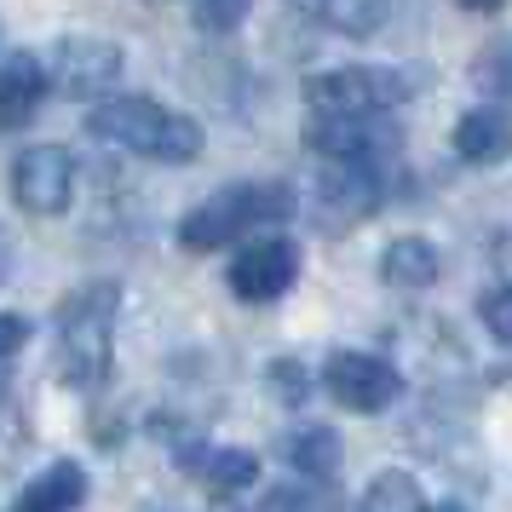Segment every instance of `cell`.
Returning a JSON list of instances; mask_svg holds the SVG:
<instances>
[{
	"label": "cell",
	"mask_w": 512,
	"mask_h": 512,
	"mask_svg": "<svg viewBox=\"0 0 512 512\" xmlns=\"http://www.w3.org/2000/svg\"><path fill=\"white\" fill-rule=\"evenodd\" d=\"M409 93L415 81L386 64H346V70H323L305 81L311 116H392Z\"/></svg>",
	"instance_id": "obj_4"
},
{
	"label": "cell",
	"mask_w": 512,
	"mask_h": 512,
	"mask_svg": "<svg viewBox=\"0 0 512 512\" xmlns=\"http://www.w3.org/2000/svg\"><path fill=\"white\" fill-rule=\"evenodd\" d=\"M323 392L351 415H386L403 397V374L374 351H334L323 363Z\"/></svg>",
	"instance_id": "obj_5"
},
{
	"label": "cell",
	"mask_w": 512,
	"mask_h": 512,
	"mask_svg": "<svg viewBox=\"0 0 512 512\" xmlns=\"http://www.w3.org/2000/svg\"><path fill=\"white\" fill-rule=\"evenodd\" d=\"M305 12H317L328 29L340 35H369L386 24V0H300Z\"/></svg>",
	"instance_id": "obj_17"
},
{
	"label": "cell",
	"mask_w": 512,
	"mask_h": 512,
	"mask_svg": "<svg viewBox=\"0 0 512 512\" xmlns=\"http://www.w3.org/2000/svg\"><path fill=\"white\" fill-rule=\"evenodd\" d=\"M472 81H478V93L501 98V104H512V35H501V41H489L484 52H478V64H472Z\"/></svg>",
	"instance_id": "obj_19"
},
{
	"label": "cell",
	"mask_w": 512,
	"mask_h": 512,
	"mask_svg": "<svg viewBox=\"0 0 512 512\" xmlns=\"http://www.w3.org/2000/svg\"><path fill=\"white\" fill-rule=\"evenodd\" d=\"M478 317H484V328L501 346H512V282L507 288H489L484 300H478Z\"/></svg>",
	"instance_id": "obj_21"
},
{
	"label": "cell",
	"mask_w": 512,
	"mask_h": 512,
	"mask_svg": "<svg viewBox=\"0 0 512 512\" xmlns=\"http://www.w3.org/2000/svg\"><path fill=\"white\" fill-rule=\"evenodd\" d=\"M24 346H29V317L24 311H0V363L18 357Z\"/></svg>",
	"instance_id": "obj_23"
},
{
	"label": "cell",
	"mask_w": 512,
	"mask_h": 512,
	"mask_svg": "<svg viewBox=\"0 0 512 512\" xmlns=\"http://www.w3.org/2000/svg\"><path fill=\"white\" fill-rule=\"evenodd\" d=\"M438 271H443V259L426 236H397L392 248L380 254V277L392 282V288H432Z\"/></svg>",
	"instance_id": "obj_15"
},
{
	"label": "cell",
	"mask_w": 512,
	"mask_h": 512,
	"mask_svg": "<svg viewBox=\"0 0 512 512\" xmlns=\"http://www.w3.org/2000/svg\"><path fill=\"white\" fill-rule=\"evenodd\" d=\"M47 81L64 98H98L121 81V47L104 35H64L47 58Z\"/></svg>",
	"instance_id": "obj_8"
},
{
	"label": "cell",
	"mask_w": 512,
	"mask_h": 512,
	"mask_svg": "<svg viewBox=\"0 0 512 512\" xmlns=\"http://www.w3.org/2000/svg\"><path fill=\"white\" fill-rule=\"evenodd\" d=\"M461 6H472V12H489V6H501V0H461Z\"/></svg>",
	"instance_id": "obj_25"
},
{
	"label": "cell",
	"mask_w": 512,
	"mask_h": 512,
	"mask_svg": "<svg viewBox=\"0 0 512 512\" xmlns=\"http://www.w3.org/2000/svg\"><path fill=\"white\" fill-rule=\"evenodd\" d=\"M179 466L208 484L213 501H231V495H242V489L259 478L254 449H179Z\"/></svg>",
	"instance_id": "obj_11"
},
{
	"label": "cell",
	"mask_w": 512,
	"mask_h": 512,
	"mask_svg": "<svg viewBox=\"0 0 512 512\" xmlns=\"http://www.w3.org/2000/svg\"><path fill=\"white\" fill-rule=\"evenodd\" d=\"M305 144L340 167H386L397 150V121L392 116H311Z\"/></svg>",
	"instance_id": "obj_6"
},
{
	"label": "cell",
	"mask_w": 512,
	"mask_h": 512,
	"mask_svg": "<svg viewBox=\"0 0 512 512\" xmlns=\"http://www.w3.org/2000/svg\"><path fill=\"white\" fill-rule=\"evenodd\" d=\"M87 501V472L75 461H52L41 478H29L24 495L12 501V512H75Z\"/></svg>",
	"instance_id": "obj_14"
},
{
	"label": "cell",
	"mask_w": 512,
	"mask_h": 512,
	"mask_svg": "<svg viewBox=\"0 0 512 512\" xmlns=\"http://www.w3.org/2000/svg\"><path fill=\"white\" fill-rule=\"evenodd\" d=\"M294 213V190L282 179H242V185L213 190L208 202H196L179 225V248L190 254H213V248H231L236 236L282 225Z\"/></svg>",
	"instance_id": "obj_3"
},
{
	"label": "cell",
	"mask_w": 512,
	"mask_h": 512,
	"mask_svg": "<svg viewBox=\"0 0 512 512\" xmlns=\"http://www.w3.org/2000/svg\"><path fill=\"white\" fill-rule=\"evenodd\" d=\"M248 12H254V0H196V24L208 35H231Z\"/></svg>",
	"instance_id": "obj_20"
},
{
	"label": "cell",
	"mask_w": 512,
	"mask_h": 512,
	"mask_svg": "<svg viewBox=\"0 0 512 512\" xmlns=\"http://www.w3.org/2000/svg\"><path fill=\"white\" fill-rule=\"evenodd\" d=\"M47 98V64L35 52L6 47L0 52V121H29Z\"/></svg>",
	"instance_id": "obj_12"
},
{
	"label": "cell",
	"mask_w": 512,
	"mask_h": 512,
	"mask_svg": "<svg viewBox=\"0 0 512 512\" xmlns=\"http://www.w3.org/2000/svg\"><path fill=\"white\" fill-rule=\"evenodd\" d=\"M380 190H386L380 185V167H340L334 162V173L317 185V213L328 219V231H346V225H357L380 202Z\"/></svg>",
	"instance_id": "obj_10"
},
{
	"label": "cell",
	"mask_w": 512,
	"mask_h": 512,
	"mask_svg": "<svg viewBox=\"0 0 512 512\" xmlns=\"http://www.w3.org/2000/svg\"><path fill=\"white\" fill-rule=\"evenodd\" d=\"M259 512H340L328 495H305V489H277Z\"/></svg>",
	"instance_id": "obj_22"
},
{
	"label": "cell",
	"mask_w": 512,
	"mask_h": 512,
	"mask_svg": "<svg viewBox=\"0 0 512 512\" xmlns=\"http://www.w3.org/2000/svg\"><path fill=\"white\" fill-rule=\"evenodd\" d=\"M294 277H300V248H294L288 236H259V242H248V248H236L231 271H225L231 294L248 300V305L282 300V294L294 288Z\"/></svg>",
	"instance_id": "obj_9"
},
{
	"label": "cell",
	"mask_w": 512,
	"mask_h": 512,
	"mask_svg": "<svg viewBox=\"0 0 512 512\" xmlns=\"http://www.w3.org/2000/svg\"><path fill=\"white\" fill-rule=\"evenodd\" d=\"M282 455L300 466L305 478L328 484V478L340 472V432H334V426H300V432L282 438Z\"/></svg>",
	"instance_id": "obj_16"
},
{
	"label": "cell",
	"mask_w": 512,
	"mask_h": 512,
	"mask_svg": "<svg viewBox=\"0 0 512 512\" xmlns=\"http://www.w3.org/2000/svg\"><path fill=\"white\" fill-rule=\"evenodd\" d=\"M12 196L35 219H58L75 196V156L64 144H29L12 162Z\"/></svg>",
	"instance_id": "obj_7"
},
{
	"label": "cell",
	"mask_w": 512,
	"mask_h": 512,
	"mask_svg": "<svg viewBox=\"0 0 512 512\" xmlns=\"http://www.w3.org/2000/svg\"><path fill=\"white\" fill-rule=\"evenodd\" d=\"M87 133L98 139L121 144V150H133L144 162H196L202 156V121L196 116H179V110H167L156 98H104L93 104V116H87Z\"/></svg>",
	"instance_id": "obj_2"
},
{
	"label": "cell",
	"mask_w": 512,
	"mask_h": 512,
	"mask_svg": "<svg viewBox=\"0 0 512 512\" xmlns=\"http://www.w3.org/2000/svg\"><path fill=\"white\" fill-rule=\"evenodd\" d=\"M455 156L461 162H507L512 156V121L507 110H495V104H484V110H466L461 121H455Z\"/></svg>",
	"instance_id": "obj_13"
},
{
	"label": "cell",
	"mask_w": 512,
	"mask_h": 512,
	"mask_svg": "<svg viewBox=\"0 0 512 512\" xmlns=\"http://www.w3.org/2000/svg\"><path fill=\"white\" fill-rule=\"evenodd\" d=\"M432 512H466V507H461V501H438Z\"/></svg>",
	"instance_id": "obj_26"
},
{
	"label": "cell",
	"mask_w": 512,
	"mask_h": 512,
	"mask_svg": "<svg viewBox=\"0 0 512 512\" xmlns=\"http://www.w3.org/2000/svg\"><path fill=\"white\" fill-rule=\"evenodd\" d=\"M363 512H432L426 495H420L415 472H380L363 495Z\"/></svg>",
	"instance_id": "obj_18"
},
{
	"label": "cell",
	"mask_w": 512,
	"mask_h": 512,
	"mask_svg": "<svg viewBox=\"0 0 512 512\" xmlns=\"http://www.w3.org/2000/svg\"><path fill=\"white\" fill-rule=\"evenodd\" d=\"M116 317H121V288L116 282H81L64 294L52 317V363L58 380L75 392H98L116 363Z\"/></svg>",
	"instance_id": "obj_1"
},
{
	"label": "cell",
	"mask_w": 512,
	"mask_h": 512,
	"mask_svg": "<svg viewBox=\"0 0 512 512\" xmlns=\"http://www.w3.org/2000/svg\"><path fill=\"white\" fill-rule=\"evenodd\" d=\"M12 271H18V242H12V231H6V225H0V282L12 277Z\"/></svg>",
	"instance_id": "obj_24"
}]
</instances>
